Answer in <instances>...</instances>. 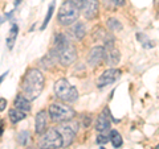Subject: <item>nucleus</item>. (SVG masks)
<instances>
[{"instance_id":"f257e3e1","label":"nucleus","mask_w":159,"mask_h":149,"mask_svg":"<svg viewBox=\"0 0 159 149\" xmlns=\"http://www.w3.org/2000/svg\"><path fill=\"white\" fill-rule=\"evenodd\" d=\"M44 75L43 73L39 70L36 67H31L28 69L25 75L23 78V82H21V91H23V95L25 96L28 100H34L40 96V94L43 92V88H44Z\"/></svg>"},{"instance_id":"f03ea898","label":"nucleus","mask_w":159,"mask_h":149,"mask_svg":"<svg viewBox=\"0 0 159 149\" xmlns=\"http://www.w3.org/2000/svg\"><path fill=\"white\" fill-rule=\"evenodd\" d=\"M54 52L57 53L58 62L62 66H69L76 61L77 58V50L73 44L69 41V38L64 33H58L54 37Z\"/></svg>"},{"instance_id":"7ed1b4c3","label":"nucleus","mask_w":159,"mask_h":149,"mask_svg":"<svg viewBox=\"0 0 159 149\" xmlns=\"http://www.w3.org/2000/svg\"><path fill=\"white\" fill-rule=\"evenodd\" d=\"M48 113L49 117L53 123H66L73 120V117L76 116V111L73 110V107H70L66 103L62 102H57V103H52L48 108Z\"/></svg>"},{"instance_id":"20e7f679","label":"nucleus","mask_w":159,"mask_h":149,"mask_svg":"<svg viewBox=\"0 0 159 149\" xmlns=\"http://www.w3.org/2000/svg\"><path fill=\"white\" fill-rule=\"evenodd\" d=\"M54 94H56V96L62 103H66V104L74 103L78 99L77 88L72 86V84L64 78L58 79V81L54 83Z\"/></svg>"},{"instance_id":"39448f33","label":"nucleus","mask_w":159,"mask_h":149,"mask_svg":"<svg viewBox=\"0 0 159 149\" xmlns=\"http://www.w3.org/2000/svg\"><path fill=\"white\" fill-rule=\"evenodd\" d=\"M80 17V8L70 0L62 3V6L60 7V11L57 15V21L64 27L73 25L74 23H77Z\"/></svg>"},{"instance_id":"423d86ee","label":"nucleus","mask_w":159,"mask_h":149,"mask_svg":"<svg viewBox=\"0 0 159 149\" xmlns=\"http://www.w3.org/2000/svg\"><path fill=\"white\" fill-rule=\"evenodd\" d=\"M37 145L39 149H60L64 148V138L56 130V127L49 128L47 132L40 135Z\"/></svg>"},{"instance_id":"0eeeda50","label":"nucleus","mask_w":159,"mask_h":149,"mask_svg":"<svg viewBox=\"0 0 159 149\" xmlns=\"http://www.w3.org/2000/svg\"><path fill=\"white\" fill-rule=\"evenodd\" d=\"M56 130L60 132V135L64 138V148L72 145L74 141V137H76V133H77V124L70 123V121L61 123L56 127Z\"/></svg>"},{"instance_id":"6e6552de","label":"nucleus","mask_w":159,"mask_h":149,"mask_svg":"<svg viewBox=\"0 0 159 149\" xmlns=\"http://www.w3.org/2000/svg\"><path fill=\"white\" fill-rule=\"evenodd\" d=\"M121 77V70L119 69H114V67H110L107 69V70H105L101 77L98 78V87H106L109 86V84H111L117 81V79Z\"/></svg>"},{"instance_id":"1a4fd4ad","label":"nucleus","mask_w":159,"mask_h":149,"mask_svg":"<svg viewBox=\"0 0 159 149\" xmlns=\"http://www.w3.org/2000/svg\"><path fill=\"white\" fill-rule=\"evenodd\" d=\"M80 11L86 20H93L98 16V2L97 0H84Z\"/></svg>"},{"instance_id":"9d476101","label":"nucleus","mask_w":159,"mask_h":149,"mask_svg":"<svg viewBox=\"0 0 159 149\" xmlns=\"http://www.w3.org/2000/svg\"><path fill=\"white\" fill-rule=\"evenodd\" d=\"M106 57V50L103 46H94L88 54V63L90 66H97Z\"/></svg>"},{"instance_id":"9b49d317","label":"nucleus","mask_w":159,"mask_h":149,"mask_svg":"<svg viewBox=\"0 0 159 149\" xmlns=\"http://www.w3.org/2000/svg\"><path fill=\"white\" fill-rule=\"evenodd\" d=\"M48 111L41 110L37 112L36 117H34V131L37 135H43L44 132L48 131Z\"/></svg>"},{"instance_id":"f8f14e48","label":"nucleus","mask_w":159,"mask_h":149,"mask_svg":"<svg viewBox=\"0 0 159 149\" xmlns=\"http://www.w3.org/2000/svg\"><path fill=\"white\" fill-rule=\"evenodd\" d=\"M13 106L19 108V110H21L24 112H29L31 111V100H28V99L23 95V94H19V95L16 96V99H15V102H13Z\"/></svg>"},{"instance_id":"ddd939ff","label":"nucleus","mask_w":159,"mask_h":149,"mask_svg":"<svg viewBox=\"0 0 159 149\" xmlns=\"http://www.w3.org/2000/svg\"><path fill=\"white\" fill-rule=\"evenodd\" d=\"M119 59H121V54H119V50L118 49H110L107 53H106V57H105V61L109 66L114 67L116 65L119 63Z\"/></svg>"},{"instance_id":"4468645a","label":"nucleus","mask_w":159,"mask_h":149,"mask_svg":"<svg viewBox=\"0 0 159 149\" xmlns=\"http://www.w3.org/2000/svg\"><path fill=\"white\" fill-rule=\"evenodd\" d=\"M25 116H27V112L19 110V108H16V107L11 108V110H9V112H8L9 120H11V123H13V124H17L19 121L24 120V119H25Z\"/></svg>"},{"instance_id":"2eb2a0df","label":"nucleus","mask_w":159,"mask_h":149,"mask_svg":"<svg viewBox=\"0 0 159 149\" xmlns=\"http://www.w3.org/2000/svg\"><path fill=\"white\" fill-rule=\"evenodd\" d=\"M72 34H73V37L76 38V40H82L84 37H85V34H86V27H85V24L81 23V21H77L72 27Z\"/></svg>"},{"instance_id":"dca6fc26","label":"nucleus","mask_w":159,"mask_h":149,"mask_svg":"<svg viewBox=\"0 0 159 149\" xmlns=\"http://www.w3.org/2000/svg\"><path fill=\"white\" fill-rule=\"evenodd\" d=\"M109 128H110V120L103 115H99L97 121H96V130L99 132V133H105Z\"/></svg>"},{"instance_id":"f3484780","label":"nucleus","mask_w":159,"mask_h":149,"mask_svg":"<svg viewBox=\"0 0 159 149\" xmlns=\"http://www.w3.org/2000/svg\"><path fill=\"white\" fill-rule=\"evenodd\" d=\"M17 32H19V27L16 25V24H12L11 29H9V34H8V37H7V45H8V49H12V48H13V44L16 42Z\"/></svg>"},{"instance_id":"a211bd4d","label":"nucleus","mask_w":159,"mask_h":149,"mask_svg":"<svg viewBox=\"0 0 159 149\" xmlns=\"http://www.w3.org/2000/svg\"><path fill=\"white\" fill-rule=\"evenodd\" d=\"M110 138H111V144H113V147H114V148L122 147L123 140H122V136L119 135V132H118V131L113 130V131L110 132Z\"/></svg>"},{"instance_id":"6ab92c4d","label":"nucleus","mask_w":159,"mask_h":149,"mask_svg":"<svg viewBox=\"0 0 159 149\" xmlns=\"http://www.w3.org/2000/svg\"><path fill=\"white\" fill-rule=\"evenodd\" d=\"M107 36H109V34L106 33V31H105L103 28H99V27H98V28L94 29L93 37H94V40H96V41H101V40H102V41L105 42V40L107 38Z\"/></svg>"},{"instance_id":"aec40b11","label":"nucleus","mask_w":159,"mask_h":149,"mask_svg":"<svg viewBox=\"0 0 159 149\" xmlns=\"http://www.w3.org/2000/svg\"><path fill=\"white\" fill-rule=\"evenodd\" d=\"M29 138H31L29 132L28 131H21V132H19V135H17V143L20 144V145L25 147L29 143Z\"/></svg>"},{"instance_id":"412c9836","label":"nucleus","mask_w":159,"mask_h":149,"mask_svg":"<svg viewBox=\"0 0 159 149\" xmlns=\"http://www.w3.org/2000/svg\"><path fill=\"white\" fill-rule=\"evenodd\" d=\"M107 27H109V29H110L111 32H118V31H121L122 29V24L119 23L117 19L111 17V19L107 20Z\"/></svg>"},{"instance_id":"4be33fe9","label":"nucleus","mask_w":159,"mask_h":149,"mask_svg":"<svg viewBox=\"0 0 159 149\" xmlns=\"http://www.w3.org/2000/svg\"><path fill=\"white\" fill-rule=\"evenodd\" d=\"M53 11H54V2H52L51 6H49V9H48V12H47V16H45V19H44V23H43V25H41V31H44V29L47 28L48 23L51 21V17H52V15H53Z\"/></svg>"},{"instance_id":"5701e85b","label":"nucleus","mask_w":159,"mask_h":149,"mask_svg":"<svg viewBox=\"0 0 159 149\" xmlns=\"http://www.w3.org/2000/svg\"><path fill=\"white\" fill-rule=\"evenodd\" d=\"M107 141H109V138H107V136L105 135V133H99L98 137H97V143L98 144H105Z\"/></svg>"},{"instance_id":"b1692460","label":"nucleus","mask_w":159,"mask_h":149,"mask_svg":"<svg viewBox=\"0 0 159 149\" xmlns=\"http://www.w3.org/2000/svg\"><path fill=\"white\" fill-rule=\"evenodd\" d=\"M6 107H7V100L4 98H0V112L6 110Z\"/></svg>"},{"instance_id":"393cba45","label":"nucleus","mask_w":159,"mask_h":149,"mask_svg":"<svg viewBox=\"0 0 159 149\" xmlns=\"http://www.w3.org/2000/svg\"><path fill=\"white\" fill-rule=\"evenodd\" d=\"M110 3H113L114 6H117V7L125 6V0H110Z\"/></svg>"},{"instance_id":"a878e982","label":"nucleus","mask_w":159,"mask_h":149,"mask_svg":"<svg viewBox=\"0 0 159 149\" xmlns=\"http://www.w3.org/2000/svg\"><path fill=\"white\" fill-rule=\"evenodd\" d=\"M70 2H73V3L76 4V6L80 8V7H81V4H82V2H84V0H70Z\"/></svg>"},{"instance_id":"bb28decb","label":"nucleus","mask_w":159,"mask_h":149,"mask_svg":"<svg viewBox=\"0 0 159 149\" xmlns=\"http://www.w3.org/2000/svg\"><path fill=\"white\" fill-rule=\"evenodd\" d=\"M7 75H8V71H6L4 74H2V75H0V84H2V82L4 81V78H6Z\"/></svg>"},{"instance_id":"cd10ccee","label":"nucleus","mask_w":159,"mask_h":149,"mask_svg":"<svg viewBox=\"0 0 159 149\" xmlns=\"http://www.w3.org/2000/svg\"><path fill=\"white\" fill-rule=\"evenodd\" d=\"M27 149H34V148H27Z\"/></svg>"}]
</instances>
